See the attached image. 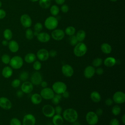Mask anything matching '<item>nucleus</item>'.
<instances>
[{"instance_id":"obj_28","label":"nucleus","mask_w":125,"mask_h":125,"mask_svg":"<svg viewBox=\"0 0 125 125\" xmlns=\"http://www.w3.org/2000/svg\"><path fill=\"white\" fill-rule=\"evenodd\" d=\"M76 37L78 42H82L85 39L86 37V33L84 30H80L77 33Z\"/></svg>"},{"instance_id":"obj_8","label":"nucleus","mask_w":125,"mask_h":125,"mask_svg":"<svg viewBox=\"0 0 125 125\" xmlns=\"http://www.w3.org/2000/svg\"><path fill=\"white\" fill-rule=\"evenodd\" d=\"M114 102L117 104H122L125 102V94L121 91H118L114 93L112 97Z\"/></svg>"},{"instance_id":"obj_7","label":"nucleus","mask_w":125,"mask_h":125,"mask_svg":"<svg viewBox=\"0 0 125 125\" xmlns=\"http://www.w3.org/2000/svg\"><path fill=\"white\" fill-rule=\"evenodd\" d=\"M42 98L45 100H51L55 95V93L52 88L50 87L43 88L40 92Z\"/></svg>"},{"instance_id":"obj_16","label":"nucleus","mask_w":125,"mask_h":125,"mask_svg":"<svg viewBox=\"0 0 125 125\" xmlns=\"http://www.w3.org/2000/svg\"><path fill=\"white\" fill-rule=\"evenodd\" d=\"M20 20L21 22L23 27L28 28L31 26L32 20L29 15L27 14H23L21 15Z\"/></svg>"},{"instance_id":"obj_27","label":"nucleus","mask_w":125,"mask_h":125,"mask_svg":"<svg viewBox=\"0 0 125 125\" xmlns=\"http://www.w3.org/2000/svg\"><path fill=\"white\" fill-rule=\"evenodd\" d=\"M101 49L102 51L106 54H110L112 51V47L111 45L107 43H103L101 45Z\"/></svg>"},{"instance_id":"obj_17","label":"nucleus","mask_w":125,"mask_h":125,"mask_svg":"<svg viewBox=\"0 0 125 125\" xmlns=\"http://www.w3.org/2000/svg\"><path fill=\"white\" fill-rule=\"evenodd\" d=\"M95 74V68L92 65L86 66L83 71V75L87 79H90L93 77Z\"/></svg>"},{"instance_id":"obj_63","label":"nucleus","mask_w":125,"mask_h":125,"mask_svg":"<svg viewBox=\"0 0 125 125\" xmlns=\"http://www.w3.org/2000/svg\"></svg>"},{"instance_id":"obj_43","label":"nucleus","mask_w":125,"mask_h":125,"mask_svg":"<svg viewBox=\"0 0 125 125\" xmlns=\"http://www.w3.org/2000/svg\"><path fill=\"white\" fill-rule=\"evenodd\" d=\"M34 30L36 32H38L39 33L40 31H41L42 29V25L40 22H37L35 25H34Z\"/></svg>"},{"instance_id":"obj_24","label":"nucleus","mask_w":125,"mask_h":125,"mask_svg":"<svg viewBox=\"0 0 125 125\" xmlns=\"http://www.w3.org/2000/svg\"><path fill=\"white\" fill-rule=\"evenodd\" d=\"M42 99L41 95L38 93H34L31 96V101L33 104L35 105L40 104L42 101Z\"/></svg>"},{"instance_id":"obj_58","label":"nucleus","mask_w":125,"mask_h":125,"mask_svg":"<svg viewBox=\"0 0 125 125\" xmlns=\"http://www.w3.org/2000/svg\"><path fill=\"white\" fill-rule=\"evenodd\" d=\"M72 125H81L80 123L79 122H77V121L74 122V123H72Z\"/></svg>"},{"instance_id":"obj_45","label":"nucleus","mask_w":125,"mask_h":125,"mask_svg":"<svg viewBox=\"0 0 125 125\" xmlns=\"http://www.w3.org/2000/svg\"><path fill=\"white\" fill-rule=\"evenodd\" d=\"M55 109V113L57 114H61L62 112V107L60 106V105H57L55 108H54Z\"/></svg>"},{"instance_id":"obj_26","label":"nucleus","mask_w":125,"mask_h":125,"mask_svg":"<svg viewBox=\"0 0 125 125\" xmlns=\"http://www.w3.org/2000/svg\"><path fill=\"white\" fill-rule=\"evenodd\" d=\"M36 60V56L33 53H29L24 57V61L28 63L34 62Z\"/></svg>"},{"instance_id":"obj_46","label":"nucleus","mask_w":125,"mask_h":125,"mask_svg":"<svg viewBox=\"0 0 125 125\" xmlns=\"http://www.w3.org/2000/svg\"><path fill=\"white\" fill-rule=\"evenodd\" d=\"M104 72V70L103 69V68H102V67H97V68H96L95 69V73L97 74L98 75H102Z\"/></svg>"},{"instance_id":"obj_60","label":"nucleus","mask_w":125,"mask_h":125,"mask_svg":"<svg viewBox=\"0 0 125 125\" xmlns=\"http://www.w3.org/2000/svg\"><path fill=\"white\" fill-rule=\"evenodd\" d=\"M1 5H2V3H1V1L0 0V7L1 6Z\"/></svg>"},{"instance_id":"obj_11","label":"nucleus","mask_w":125,"mask_h":125,"mask_svg":"<svg viewBox=\"0 0 125 125\" xmlns=\"http://www.w3.org/2000/svg\"><path fill=\"white\" fill-rule=\"evenodd\" d=\"M61 70L62 74L64 76L68 78L72 77L74 73L73 67L68 64H65L63 65L62 67Z\"/></svg>"},{"instance_id":"obj_20","label":"nucleus","mask_w":125,"mask_h":125,"mask_svg":"<svg viewBox=\"0 0 125 125\" xmlns=\"http://www.w3.org/2000/svg\"><path fill=\"white\" fill-rule=\"evenodd\" d=\"M1 74L2 76L5 78H9L11 77L13 74V69L10 66H5L2 70Z\"/></svg>"},{"instance_id":"obj_59","label":"nucleus","mask_w":125,"mask_h":125,"mask_svg":"<svg viewBox=\"0 0 125 125\" xmlns=\"http://www.w3.org/2000/svg\"><path fill=\"white\" fill-rule=\"evenodd\" d=\"M30 1H32V2H35V1H38L39 0H30Z\"/></svg>"},{"instance_id":"obj_54","label":"nucleus","mask_w":125,"mask_h":125,"mask_svg":"<svg viewBox=\"0 0 125 125\" xmlns=\"http://www.w3.org/2000/svg\"><path fill=\"white\" fill-rule=\"evenodd\" d=\"M23 94V92L21 90H18L17 92V95L18 97L21 98V97H22Z\"/></svg>"},{"instance_id":"obj_38","label":"nucleus","mask_w":125,"mask_h":125,"mask_svg":"<svg viewBox=\"0 0 125 125\" xmlns=\"http://www.w3.org/2000/svg\"><path fill=\"white\" fill-rule=\"evenodd\" d=\"M25 37L27 39L30 40H32L34 37V33L33 31L30 28H28L26 30Z\"/></svg>"},{"instance_id":"obj_41","label":"nucleus","mask_w":125,"mask_h":125,"mask_svg":"<svg viewBox=\"0 0 125 125\" xmlns=\"http://www.w3.org/2000/svg\"><path fill=\"white\" fill-rule=\"evenodd\" d=\"M10 125H21V123L19 119L13 118L10 121Z\"/></svg>"},{"instance_id":"obj_56","label":"nucleus","mask_w":125,"mask_h":125,"mask_svg":"<svg viewBox=\"0 0 125 125\" xmlns=\"http://www.w3.org/2000/svg\"><path fill=\"white\" fill-rule=\"evenodd\" d=\"M1 43H2V44L3 45H4V46H6V45H7L8 44V42H7V40H3V41H2Z\"/></svg>"},{"instance_id":"obj_47","label":"nucleus","mask_w":125,"mask_h":125,"mask_svg":"<svg viewBox=\"0 0 125 125\" xmlns=\"http://www.w3.org/2000/svg\"><path fill=\"white\" fill-rule=\"evenodd\" d=\"M61 10L63 13H67L69 10V7L66 4H63L61 7Z\"/></svg>"},{"instance_id":"obj_9","label":"nucleus","mask_w":125,"mask_h":125,"mask_svg":"<svg viewBox=\"0 0 125 125\" xmlns=\"http://www.w3.org/2000/svg\"><path fill=\"white\" fill-rule=\"evenodd\" d=\"M42 112L47 118L52 117L55 114L54 108L50 104H45L42 108Z\"/></svg>"},{"instance_id":"obj_13","label":"nucleus","mask_w":125,"mask_h":125,"mask_svg":"<svg viewBox=\"0 0 125 125\" xmlns=\"http://www.w3.org/2000/svg\"><path fill=\"white\" fill-rule=\"evenodd\" d=\"M37 57L41 61H45L49 57V52L48 50L44 48L41 49L39 50L37 53Z\"/></svg>"},{"instance_id":"obj_14","label":"nucleus","mask_w":125,"mask_h":125,"mask_svg":"<svg viewBox=\"0 0 125 125\" xmlns=\"http://www.w3.org/2000/svg\"><path fill=\"white\" fill-rule=\"evenodd\" d=\"M12 104L11 102L7 98L1 97L0 98V107L5 110L11 108Z\"/></svg>"},{"instance_id":"obj_48","label":"nucleus","mask_w":125,"mask_h":125,"mask_svg":"<svg viewBox=\"0 0 125 125\" xmlns=\"http://www.w3.org/2000/svg\"><path fill=\"white\" fill-rule=\"evenodd\" d=\"M49 52V56L51 58L55 57L57 55V52L55 50H51Z\"/></svg>"},{"instance_id":"obj_37","label":"nucleus","mask_w":125,"mask_h":125,"mask_svg":"<svg viewBox=\"0 0 125 125\" xmlns=\"http://www.w3.org/2000/svg\"><path fill=\"white\" fill-rule=\"evenodd\" d=\"M10 59H11V58H10V56L6 54H3L1 57V62L5 64H7L9 63Z\"/></svg>"},{"instance_id":"obj_18","label":"nucleus","mask_w":125,"mask_h":125,"mask_svg":"<svg viewBox=\"0 0 125 125\" xmlns=\"http://www.w3.org/2000/svg\"><path fill=\"white\" fill-rule=\"evenodd\" d=\"M64 32L61 29H55L51 33L52 38L56 41H61L64 37Z\"/></svg>"},{"instance_id":"obj_25","label":"nucleus","mask_w":125,"mask_h":125,"mask_svg":"<svg viewBox=\"0 0 125 125\" xmlns=\"http://www.w3.org/2000/svg\"><path fill=\"white\" fill-rule=\"evenodd\" d=\"M90 97L91 100L94 103H99L101 100V96L97 91H92L90 93Z\"/></svg>"},{"instance_id":"obj_52","label":"nucleus","mask_w":125,"mask_h":125,"mask_svg":"<svg viewBox=\"0 0 125 125\" xmlns=\"http://www.w3.org/2000/svg\"><path fill=\"white\" fill-rule=\"evenodd\" d=\"M62 97H63L64 98H68L69 97V93L68 91L66 90L65 91H64L63 93H62Z\"/></svg>"},{"instance_id":"obj_61","label":"nucleus","mask_w":125,"mask_h":125,"mask_svg":"<svg viewBox=\"0 0 125 125\" xmlns=\"http://www.w3.org/2000/svg\"><path fill=\"white\" fill-rule=\"evenodd\" d=\"M110 0V1H117V0Z\"/></svg>"},{"instance_id":"obj_30","label":"nucleus","mask_w":125,"mask_h":125,"mask_svg":"<svg viewBox=\"0 0 125 125\" xmlns=\"http://www.w3.org/2000/svg\"><path fill=\"white\" fill-rule=\"evenodd\" d=\"M51 1L49 0H39V4L43 8L46 9L50 7Z\"/></svg>"},{"instance_id":"obj_40","label":"nucleus","mask_w":125,"mask_h":125,"mask_svg":"<svg viewBox=\"0 0 125 125\" xmlns=\"http://www.w3.org/2000/svg\"><path fill=\"white\" fill-rule=\"evenodd\" d=\"M33 67L34 70L38 71L42 68V63L39 61H35L33 64Z\"/></svg>"},{"instance_id":"obj_33","label":"nucleus","mask_w":125,"mask_h":125,"mask_svg":"<svg viewBox=\"0 0 125 125\" xmlns=\"http://www.w3.org/2000/svg\"><path fill=\"white\" fill-rule=\"evenodd\" d=\"M28 77H29V74H28V72L23 71L21 72V73L20 74L19 79L21 81L25 82V81H26V80L28 78Z\"/></svg>"},{"instance_id":"obj_32","label":"nucleus","mask_w":125,"mask_h":125,"mask_svg":"<svg viewBox=\"0 0 125 125\" xmlns=\"http://www.w3.org/2000/svg\"><path fill=\"white\" fill-rule=\"evenodd\" d=\"M12 32L9 29H6L3 32V36L7 41L10 40L12 38Z\"/></svg>"},{"instance_id":"obj_44","label":"nucleus","mask_w":125,"mask_h":125,"mask_svg":"<svg viewBox=\"0 0 125 125\" xmlns=\"http://www.w3.org/2000/svg\"><path fill=\"white\" fill-rule=\"evenodd\" d=\"M109 125H120V122L117 119L113 118L110 120Z\"/></svg>"},{"instance_id":"obj_49","label":"nucleus","mask_w":125,"mask_h":125,"mask_svg":"<svg viewBox=\"0 0 125 125\" xmlns=\"http://www.w3.org/2000/svg\"><path fill=\"white\" fill-rule=\"evenodd\" d=\"M113 103V101L111 98H107L105 101V104L107 106L111 105Z\"/></svg>"},{"instance_id":"obj_57","label":"nucleus","mask_w":125,"mask_h":125,"mask_svg":"<svg viewBox=\"0 0 125 125\" xmlns=\"http://www.w3.org/2000/svg\"><path fill=\"white\" fill-rule=\"evenodd\" d=\"M121 120H122V123L123 124H125V114H124L122 118H121Z\"/></svg>"},{"instance_id":"obj_19","label":"nucleus","mask_w":125,"mask_h":125,"mask_svg":"<svg viewBox=\"0 0 125 125\" xmlns=\"http://www.w3.org/2000/svg\"><path fill=\"white\" fill-rule=\"evenodd\" d=\"M38 40L41 42H47L50 39V35L45 32L39 33L37 36Z\"/></svg>"},{"instance_id":"obj_4","label":"nucleus","mask_w":125,"mask_h":125,"mask_svg":"<svg viewBox=\"0 0 125 125\" xmlns=\"http://www.w3.org/2000/svg\"><path fill=\"white\" fill-rule=\"evenodd\" d=\"M9 64L12 68L19 69L22 66L23 64V61L21 56H15L10 59Z\"/></svg>"},{"instance_id":"obj_29","label":"nucleus","mask_w":125,"mask_h":125,"mask_svg":"<svg viewBox=\"0 0 125 125\" xmlns=\"http://www.w3.org/2000/svg\"><path fill=\"white\" fill-rule=\"evenodd\" d=\"M62 99V96L61 94H56V95H54V97L52 98V103L55 105H58Z\"/></svg>"},{"instance_id":"obj_22","label":"nucleus","mask_w":125,"mask_h":125,"mask_svg":"<svg viewBox=\"0 0 125 125\" xmlns=\"http://www.w3.org/2000/svg\"><path fill=\"white\" fill-rule=\"evenodd\" d=\"M52 117V123L54 125H62L63 123V118L61 115L56 114Z\"/></svg>"},{"instance_id":"obj_1","label":"nucleus","mask_w":125,"mask_h":125,"mask_svg":"<svg viewBox=\"0 0 125 125\" xmlns=\"http://www.w3.org/2000/svg\"><path fill=\"white\" fill-rule=\"evenodd\" d=\"M62 117L63 119L69 123H73L76 121L78 118L77 111L71 108L65 109L62 112Z\"/></svg>"},{"instance_id":"obj_31","label":"nucleus","mask_w":125,"mask_h":125,"mask_svg":"<svg viewBox=\"0 0 125 125\" xmlns=\"http://www.w3.org/2000/svg\"><path fill=\"white\" fill-rule=\"evenodd\" d=\"M121 112V108L118 104L114 105L111 109V112L114 116L119 115Z\"/></svg>"},{"instance_id":"obj_42","label":"nucleus","mask_w":125,"mask_h":125,"mask_svg":"<svg viewBox=\"0 0 125 125\" xmlns=\"http://www.w3.org/2000/svg\"><path fill=\"white\" fill-rule=\"evenodd\" d=\"M21 81L19 79H15L13 80L11 83V85L14 88L18 87L21 84Z\"/></svg>"},{"instance_id":"obj_2","label":"nucleus","mask_w":125,"mask_h":125,"mask_svg":"<svg viewBox=\"0 0 125 125\" xmlns=\"http://www.w3.org/2000/svg\"><path fill=\"white\" fill-rule=\"evenodd\" d=\"M87 50V48L85 44L82 42L78 43L73 50L74 55L78 57H81L84 56Z\"/></svg>"},{"instance_id":"obj_35","label":"nucleus","mask_w":125,"mask_h":125,"mask_svg":"<svg viewBox=\"0 0 125 125\" xmlns=\"http://www.w3.org/2000/svg\"><path fill=\"white\" fill-rule=\"evenodd\" d=\"M76 31L75 28L73 26H68L65 30V33L68 36H70L74 35Z\"/></svg>"},{"instance_id":"obj_12","label":"nucleus","mask_w":125,"mask_h":125,"mask_svg":"<svg viewBox=\"0 0 125 125\" xmlns=\"http://www.w3.org/2000/svg\"><path fill=\"white\" fill-rule=\"evenodd\" d=\"M36 121V118L33 114H27L23 117L22 125H35Z\"/></svg>"},{"instance_id":"obj_23","label":"nucleus","mask_w":125,"mask_h":125,"mask_svg":"<svg viewBox=\"0 0 125 125\" xmlns=\"http://www.w3.org/2000/svg\"><path fill=\"white\" fill-rule=\"evenodd\" d=\"M8 47L11 52L13 53L17 52L19 49V45L18 43L14 40L10 41L8 42Z\"/></svg>"},{"instance_id":"obj_39","label":"nucleus","mask_w":125,"mask_h":125,"mask_svg":"<svg viewBox=\"0 0 125 125\" xmlns=\"http://www.w3.org/2000/svg\"><path fill=\"white\" fill-rule=\"evenodd\" d=\"M69 42L72 46H75L78 42L76 36L74 35L70 36V38H69Z\"/></svg>"},{"instance_id":"obj_21","label":"nucleus","mask_w":125,"mask_h":125,"mask_svg":"<svg viewBox=\"0 0 125 125\" xmlns=\"http://www.w3.org/2000/svg\"><path fill=\"white\" fill-rule=\"evenodd\" d=\"M117 62L116 60L112 57H109L105 58L104 61V65L108 67H112L114 66Z\"/></svg>"},{"instance_id":"obj_53","label":"nucleus","mask_w":125,"mask_h":125,"mask_svg":"<svg viewBox=\"0 0 125 125\" xmlns=\"http://www.w3.org/2000/svg\"><path fill=\"white\" fill-rule=\"evenodd\" d=\"M40 84H41V86H42V88H45V87H46L47 86L48 83H47L46 81H42V82H41V83Z\"/></svg>"},{"instance_id":"obj_3","label":"nucleus","mask_w":125,"mask_h":125,"mask_svg":"<svg viewBox=\"0 0 125 125\" xmlns=\"http://www.w3.org/2000/svg\"><path fill=\"white\" fill-rule=\"evenodd\" d=\"M52 89L56 94H62L67 90V85L62 82L57 81L53 83L52 86Z\"/></svg>"},{"instance_id":"obj_5","label":"nucleus","mask_w":125,"mask_h":125,"mask_svg":"<svg viewBox=\"0 0 125 125\" xmlns=\"http://www.w3.org/2000/svg\"><path fill=\"white\" fill-rule=\"evenodd\" d=\"M58 25V21L54 16H50L46 19L44 21V26L48 30L55 29Z\"/></svg>"},{"instance_id":"obj_6","label":"nucleus","mask_w":125,"mask_h":125,"mask_svg":"<svg viewBox=\"0 0 125 125\" xmlns=\"http://www.w3.org/2000/svg\"><path fill=\"white\" fill-rule=\"evenodd\" d=\"M85 120L89 125H95L99 121V116L93 111H89L85 116Z\"/></svg>"},{"instance_id":"obj_10","label":"nucleus","mask_w":125,"mask_h":125,"mask_svg":"<svg viewBox=\"0 0 125 125\" xmlns=\"http://www.w3.org/2000/svg\"><path fill=\"white\" fill-rule=\"evenodd\" d=\"M42 81V75L38 71H36L34 72L31 76L30 78V82L33 84L35 85H40L41 82Z\"/></svg>"},{"instance_id":"obj_55","label":"nucleus","mask_w":125,"mask_h":125,"mask_svg":"<svg viewBox=\"0 0 125 125\" xmlns=\"http://www.w3.org/2000/svg\"><path fill=\"white\" fill-rule=\"evenodd\" d=\"M55 0L56 3L59 5H62L63 4L64 2H65V0Z\"/></svg>"},{"instance_id":"obj_50","label":"nucleus","mask_w":125,"mask_h":125,"mask_svg":"<svg viewBox=\"0 0 125 125\" xmlns=\"http://www.w3.org/2000/svg\"><path fill=\"white\" fill-rule=\"evenodd\" d=\"M6 16V12L3 9H0V19H2Z\"/></svg>"},{"instance_id":"obj_15","label":"nucleus","mask_w":125,"mask_h":125,"mask_svg":"<svg viewBox=\"0 0 125 125\" xmlns=\"http://www.w3.org/2000/svg\"><path fill=\"white\" fill-rule=\"evenodd\" d=\"M33 90V84L29 81L24 82L21 85V90L23 93H30Z\"/></svg>"},{"instance_id":"obj_34","label":"nucleus","mask_w":125,"mask_h":125,"mask_svg":"<svg viewBox=\"0 0 125 125\" xmlns=\"http://www.w3.org/2000/svg\"><path fill=\"white\" fill-rule=\"evenodd\" d=\"M103 63V60L101 58H96L94 59L92 62V66L96 67H98L100 66Z\"/></svg>"},{"instance_id":"obj_51","label":"nucleus","mask_w":125,"mask_h":125,"mask_svg":"<svg viewBox=\"0 0 125 125\" xmlns=\"http://www.w3.org/2000/svg\"><path fill=\"white\" fill-rule=\"evenodd\" d=\"M96 114L98 116H100L101 115H103V110L102 108H98L96 109Z\"/></svg>"},{"instance_id":"obj_62","label":"nucleus","mask_w":125,"mask_h":125,"mask_svg":"<svg viewBox=\"0 0 125 125\" xmlns=\"http://www.w3.org/2000/svg\"><path fill=\"white\" fill-rule=\"evenodd\" d=\"M50 1H52V0H49Z\"/></svg>"},{"instance_id":"obj_36","label":"nucleus","mask_w":125,"mask_h":125,"mask_svg":"<svg viewBox=\"0 0 125 125\" xmlns=\"http://www.w3.org/2000/svg\"><path fill=\"white\" fill-rule=\"evenodd\" d=\"M50 11V13L53 16H57L59 13V8L58 6L56 5H53L51 7Z\"/></svg>"}]
</instances>
